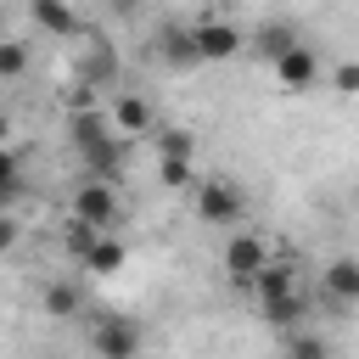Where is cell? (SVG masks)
Wrapping results in <instances>:
<instances>
[{"mask_svg":"<svg viewBox=\"0 0 359 359\" xmlns=\"http://www.w3.org/2000/svg\"><path fill=\"white\" fill-rule=\"evenodd\" d=\"M17 196H22V157L11 146H0V213H11Z\"/></svg>","mask_w":359,"mask_h":359,"instance_id":"obj_19","label":"cell"},{"mask_svg":"<svg viewBox=\"0 0 359 359\" xmlns=\"http://www.w3.org/2000/svg\"><path fill=\"white\" fill-rule=\"evenodd\" d=\"M140 348H146L140 320H129V314H95L90 320V353L95 359H140Z\"/></svg>","mask_w":359,"mask_h":359,"instance_id":"obj_5","label":"cell"},{"mask_svg":"<svg viewBox=\"0 0 359 359\" xmlns=\"http://www.w3.org/2000/svg\"><path fill=\"white\" fill-rule=\"evenodd\" d=\"M151 56H157L168 73H191V67H202L196 39H191V28H180V22H163V28L151 34Z\"/></svg>","mask_w":359,"mask_h":359,"instance_id":"obj_10","label":"cell"},{"mask_svg":"<svg viewBox=\"0 0 359 359\" xmlns=\"http://www.w3.org/2000/svg\"><path fill=\"white\" fill-rule=\"evenodd\" d=\"M280 359H337V348H331V337H320L314 325H297V331L280 337Z\"/></svg>","mask_w":359,"mask_h":359,"instance_id":"obj_17","label":"cell"},{"mask_svg":"<svg viewBox=\"0 0 359 359\" xmlns=\"http://www.w3.org/2000/svg\"><path fill=\"white\" fill-rule=\"evenodd\" d=\"M269 258H275L269 241H264L258 230H247V224H236V230L224 236V247H219V269H224V280H236V286H252V275H258Z\"/></svg>","mask_w":359,"mask_h":359,"instance_id":"obj_3","label":"cell"},{"mask_svg":"<svg viewBox=\"0 0 359 359\" xmlns=\"http://www.w3.org/2000/svg\"><path fill=\"white\" fill-rule=\"evenodd\" d=\"M79 264H84V269H90V275H118V269H123V264H129V247H123V241H118V236H112V230H101V236H95V241H90V252H84V258H79Z\"/></svg>","mask_w":359,"mask_h":359,"instance_id":"obj_15","label":"cell"},{"mask_svg":"<svg viewBox=\"0 0 359 359\" xmlns=\"http://www.w3.org/2000/svg\"><path fill=\"white\" fill-rule=\"evenodd\" d=\"M337 95H359V62H337L331 67V79H325Z\"/></svg>","mask_w":359,"mask_h":359,"instance_id":"obj_23","label":"cell"},{"mask_svg":"<svg viewBox=\"0 0 359 359\" xmlns=\"http://www.w3.org/2000/svg\"><path fill=\"white\" fill-rule=\"evenodd\" d=\"M107 123H112V135H118V140H151L157 112H151V101H146V95L118 90V95H112V107H107Z\"/></svg>","mask_w":359,"mask_h":359,"instance_id":"obj_7","label":"cell"},{"mask_svg":"<svg viewBox=\"0 0 359 359\" xmlns=\"http://www.w3.org/2000/svg\"><path fill=\"white\" fill-rule=\"evenodd\" d=\"M157 157H196V135L191 129H151Z\"/></svg>","mask_w":359,"mask_h":359,"instance_id":"obj_20","label":"cell"},{"mask_svg":"<svg viewBox=\"0 0 359 359\" xmlns=\"http://www.w3.org/2000/svg\"><path fill=\"white\" fill-rule=\"evenodd\" d=\"M320 297L331 309H359V258L353 252H337L325 269H320Z\"/></svg>","mask_w":359,"mask_h":359,"instance_id":"obj_9","label":"cell"},{"mask_svg":"<svg viewBox=\"0 0 359 359\" xmlns=\"http://www.w3.org/2000/svg\"><path fill=\"white\" fill-rule=\"evenodd\" d=\"M191 213L202 224H219V230H236L247 219V185L236 174H196L191 185Z\"/></svg>","mask_w":359,"mask_h":359,"instance_id":"obj_2","label":"cell"},{"mask_svg":"<svg viewBox=\"0 0 359 359\" xmlns=\"http://www.w3.org/2000/svg\"><path fill=\"white\" fill-rule=\"evenodd\" d=\"M28 62H34V56H28L22 39H0V84H17V79L28 73Z\"/></svg>","mask_w":359,"mask_h":359,"instance_id":"obj_21","label":"cell"},{"mask_svg":"<svg viewBox=\"0 0 359 359\" xmlns=\"http://www.w3.org/2000/svg\"><path fill=\"white\" fill-rule=\"evenodd\" d=\"M17 241H22V224H17V213H0V252H17Z\"/></svg>","mask_w":359,"mask_h":359,"instance_id":"obj_24","label":"cell"},{"mask_svg":"<svg viewBox=\"0 0 359 359\" xmlns=\"http://www.w3.org/2000/svg\"><path fill=\"white\" fill-rule=\"evenodd\" d=\"M309 309H314V297H309L303 286H292V292H280V297H264V303H258L264 325H269V331H280V337H286V331H297Z\"/></svg>","mask_w":359,"mask_h":359,"instance_id":"obj_13","label":"cell"},{"mask_svg":"<svg viewBox=\"0 0 359 359\" xmlns=\"http://www.w3.org/2000/svg\"><path fill=\"white\" fill-rule=\"evenodd\" d=\"M297 39H303V34H297L286 17H269V22H258V28L247 34V50H252L258 62H269V67H275V62H280V56H286Z\"/></svg>","mask_w":359,"mask_h":359,"instance_id":"obj_12","label":"cell"},{"mask_svg":"<svg viewBox=\"0 0 359 359\" xmlns=\"http://www.w3.org/2000/svg\"><path fill=\"white\" fill-rule=\"evenodd\" d=\"M112 67H118V56H112V45H107V34H84V45H79V84H90V90H101L107 79H112Z\"/></svg>","mask_w":359,"mask_h":359,"instance_id":"obj_14","label":"cell"},{"mask_svg":"<svg viewBox=\"0 0 359 359\" xmlns=\"http://www.w3.org/2000/svg\"><path fill=\"white\" fill-rule=\"evenodd\" d=\"M191 39H196V56L202 62H230L247 50V34L224 17H208V22H191Z\"/></svg>","mask_w":359,"mask_h":359,"instance_id":"obj_8","label":"cell"},{"mask_svg":"<svg viewBox=\"0 0 359 359\" xmlns=\"http://www.w3.org/2000/svg\"><path fill=\"white\" fill-rule=\"evenodd\" d=\"M269 73H275V84H280L286 95H303V90H314V84L325 79V62H320V45H309V39H297V45H292V50H286V56H280V62H275Z\"/></svg>","mask_w":359,"mask_h":359,"instance_id":"obj_6","label":"cell"},{"mask_svg":"<svg viewBox=\"0 0 359 359\" xmlns=\"http://www.w3.org/2000/svg\"><path fill=\"white\" fill-rule=\"evenodd\" d=\"M67 146H73V157H79L84 180H118V174H123L129 140H118V135H112V123H107V112H101V107H84V112H73V118H67Z\"/></svg>","mask_w":359,"mask_h":359,"instance_id":"obj_1","label":"cell"},{"mask_svg":"<svg viewBox=\"0 0 359 359\" xmlns=\"http://www.w3.org/2000/svg\"><path fill=\"white\" fill-rule=\"evenodd\" d=\"M95 236H101V230H95V224H79V219H67V230H62V247H67V252H73V258H84V252H90V241H95Z\"/></svg>","mask_w":359,"mask_h":359,"instance_id":"obj_22","label":"cell"},{"mask_svg":"<svg viewBox=\"0 0 359 359\" xmlns=\"http://www.w3.org/2000/svg\"><path fill=\"white\" fill-rule=\"evenodd\" d=\"M11 129H17V123H11V112L0 107V146H11Z\"/></svg>","mask_w":359,"mask_h":359,"instance_id":"obj_25","label":"cell"},{"mask_svg":"<svg viewBox=\"0 0 359 359\" xmlns=\"http://www.w3.org/2000/svg\"><path fill=\"white\" fill-rule=\"evenodd\" d=\"M157 185L163 191H191L196 185V157H157Z\"/></svg>","mask_w":359,"mask_h":359,"instance_id":"obj_18","label":"cell"},{"mask_svg":"<svg viewBox=\"0 0 359 359\" xmlns=\"http://www.w3.org/2000/svg\"><path fill=\"white\" fill-rule=\"evenodd\" d=\"M118 213H123L118 185H112V180H84V174H79V185H73V196H67V219L95 224V230H112Z\"/></svg>","mask_w":359,"mask_h":359,"instance_id":"obj_4","label":"cell"},{"mask_svg":"<svg viewBox=\"0 0 359 359\" xmlns=\"http://www.w3.org/2000/svg\"><path fill=\"white\" fill-rule=\"evenodd\" d=\"M39 309H45L50 320H79V314H84V292H79L73 280H45V286H39Z\"/></svg>","mask_w":359,"mask_h":359,"instance_id":"obj_16","label":"cell"},{"mask_svg":"<svg viewBox=\"0 0 359 359\" xmlns=\"http://www.w3.org/2000/svg\"><path fill=\"white\" fill-rule=\"evenodd\" d=\"M28 22H34L39 34H50V39H79V34H84L73 0H28Z\"/></svg>","mask_w":359,"mask_h":359,"instance_id":"obj_11","label":"cell"}]
</instances>
